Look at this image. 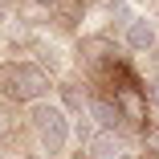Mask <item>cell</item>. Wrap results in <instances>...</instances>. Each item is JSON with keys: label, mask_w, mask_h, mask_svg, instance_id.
Instances as JSON below:
<instances>
[{"label": "cell", "mask_w": 159, "mask_h": 159, "mask_svg": "<svg viewBox=\"0 0 159 159\" xmlns=\"http://www.w3.org/2000/svg\"><path fill=\"white\" fill-rule=\"evenodd\" d=\"M29 122H33V131H37V139H41V147H45L49 155H61V151H66V143H70V118H66L61 106H53V102H33Z\"/></svg>", "instance_id": "7a4b0ae2"}, {"label": "cell", "mask_w": 159, "mask_h": 159, "mask_svg": "<svg viewBox=\"0 0 159 159\" xmlns=\"http://www.w3.org/2000/svg\"><path fill=\"white\" fill-rule=\"evenodd\" d=\"M33 4H45V8H53V0H33Z\"/></svg>", "instance_id": "ba28073f"}, {"label": "cell", "mask_w": 159, "mask_h": 159, "mask_svg": "<svg viewBox=\"0 0 159 159\" xmlns=\"http://www.w3.org/2000/svg\"><path fill=\"white\" fill-rule=\"evenodd\" d=\"M147 4H155V0H147Z\"/></svg>", "instance_id": "30bf717a"}, {"label": "cell", "mask_w": 159, "mask_h": 159, "mask_svg": "<svg viewBox=\"0 0 159 159\" xmlns=\"http://www.w3.org/2000/svg\"><path fill=\"white\" fill-rule=\"evenodd\" d=\"M53 12L61 16V25H78L82 20V0H53Z\"/></svg>", "instance_id": "5b68a950"}, {"label": "cell", "mask_w": 159, "mask_h": 159, "mask_svg": "<svg viewBox=\"0 0 159 159\" xmlns=\"http://www.w3.org/2000/svg\"><path fill=\"white\" fill-rule=\"evenodd\" d=\"M90 118L102 126V131H118V122H122V110L114 98H90Z\"/></svg>", "instance_id": "277c9868"}, {"label": "cell", "mask_w": 159, "mask_h": 159, "mask_svg": "<svg viewBox=\"0 0 159 159\" xmlns=\"http://www.w3.org/2000/svg\"><path fill=\"white\" fill-rule=\"evenodd\" d=\"M122 41H126L131 53H151V49L159 45V29H155V20H147V16H131Z\"/></svg>", "instance_id": "3957f363"}, {"label": "cell", "mask_w": 159, "mask_h": 159, "mask_svg": "<svg viewBox=\"0 0 159 159\" xmlns=\"http://www.w3.org/2000/svg\"><path fill=\"white\" fill-rule=\"evenodd\" d=\"M151 98H155V102H159V78H155V86H151Z\"/></svg>", "instance_id": "52a82bcc"}, {"label": "cell", "mask_w": 159, "mask_h": 159, "mask_svg": "<svg viewBox=\"0 0 159 159\" xmlns=\"http://www.w3.org/2000/svg\"><path fill=\"white\" fill-rule=\"evenodd\" d=\"M49 86H53V78L41 66H33V61H8L0 70V90L12 102H45Z\"/></svg>", "instance_id": "6da1fadb"}, {"label": "cell", "mask_w": 159, "mask_h": 159, "mask_svg": "<svg viewBox=\"0 0 159 159\" xmlns=\"http://www.w3.org/2000/svg\"><path fill=\"white\" fill-rule=\"evenodd\" d=\"M143 151H147V159H159V126L143 131Z\"/></svg>", "instance_id": "8992f818"}, {"label": "cell", "mask_w": 159, "mask_h": 159, "mask_svg": "<svg viewBox=\"0 0 159 159\" xmlns=\"http://www.w3.org/2000/svg\"><path fill=\"white\" fill-rule=\"evenodd\" d=\"M0 159H16V155H0Z\"/></svg>", "instance_id": "9c48e42d"}]
</instances>
